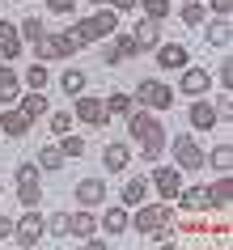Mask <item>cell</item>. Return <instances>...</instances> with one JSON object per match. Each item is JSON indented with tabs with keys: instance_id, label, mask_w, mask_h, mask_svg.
Masks as SVG:
<instances>
[{
	"instance_id": "1",
	"label": "cell",
	"mask_w": 233,
	"mask_h": 250,
	"mask_svg": "<svg viewBox=\"0 0 233 250\" xmlns=\"http://www.w3.org/2000/svg\"><path fill=\"white\" fill-rule=\"evenodd\" d=\"M127 136H131V145H136L131 153H140L144 161H157L169 148L161 119H157V115H144V106H140V110H136V106L127 110Z\"/></svg>"
},
{
	"instance_id": "2",
	"label": "cell",
	"mask_w": 233,
	"mask_h": 250,
	"mask_svg": "<svg viewBox=\"0 0 233 250\" xmlns=\"http://www.w3.org/2000/svg\"><path fill=\"white\" fill-rule=\"evenodd\" d=\"M131 102L148 106V110H169V106H174V89H169L166 81L140 77V85H136V93H131Z\"/></svg>"
},
{
	"instance_id": "3",
	"label": "cell",
	"mask_w": 233,
	"mask_h": 250,
	"mask_svg": "<svg viewBox=\"0 0 233 250\" xmlns=\"http://www.w3.org/2000/svg\"><path fill=\"white\" fill-rule=\"evenodd\" d=\"M13 237H17V246L34 250L47 237V216H39V208H26V216H17V225H13Z\"/></svg>"
},
{
	"instance_id": "4",
	"label": "cell",
	"mask_w": 233,
	"mask_h": 250,
	"mask_svg": "<svg viewBox=\"0 0 233 250\" xmlns=\"http://www.w3.org/2000/svg\"><path fill=\"white\" fill-rule=\"evenodd\" d=\"M166 221H174V208H169L166 199H161V204H148V199H144V204H136V216H131V225H136L144 237L153 233V229H161Z\"/></svg>"
},
{
	"instance_id": "5",
	"label": "cell",
	"mask_w": 233,
	"mask_h": 250,
	"mask_svg": "<svg viewBox=\"0 0 233 250\" xmlns=\"http://www.w3.org/2000/svg\"><path fill=\"white\" fill-rule=\"evenodd\" d=\"M174 166H178L182 174H195V170H204V166H208L204 148L195 145V136H187V132L174 136Z\"/></svg>"
},
{
	"instance_id": "6",
	"label": "cell",
	"mask_w": 233,
	"mask_h": 250,
	"mask_svg": "<svg viewBox=\"0 0 233 250\" xmlns=\"http://www.w3.org/2000/svg\"><path fill=\"white\" fill-rule=\"evenodd\" d=\"M148 187H157V195L166 199V204H174V195L182 191V170L178 166H157L148 174Z\"/></svg>"
},
{
	"instance_id": "7",
	"label": "cell",
	"mask_w": 233,
	"mask_h": 250,
	"mask_svg": "<svg viewBox=\"0 0 233 250\" xmlns=\"http://www.w3.org/2000/svg\"><path fill=\"white\" fill-rule=\"evenodd\" d=\"M72 51H77V47H72V39H68L64 30H60V34H42V39L34 42V55H39L42 64H47V60H68Z\"/></svg>"
},
{
	"instance_id": "8",
	"label": "cell",
	"mask_w": 233,
	"mask_h": 250,
	"mask_svg": "<svg viewBox=\"0 0 233 250\" xmlns=\"http://www.w3.org/2000/svg\"><path fill=\"white\" fill-rule=\"evenodd\" d=\"M72 119H81L85 127H102L106 119V102L102 98H89V93H77V106H72Z\"/></svg>"
},
{
	"instance_id": "9",
	"label": "cell",
	"mask_w": 233,
	"mask_h": 250,
	"mask_svg": "<svg viewBox=\"0 0 233 250\" xmlns=\"http://www.w3.org/2000/svg\"><path fill=\"white\" fill-rule=\"evenodd\" d=\"M30 127H34V119H30L21 106H4V115H0V136H9V140H21Z\"/></svg>"
},
{
	"instance_id": "10",
	"label": "cell",
	"mask_w": 233,
	"mask_h": 250,
	"mask_svg": "<svg viewBox=\"0 0 233 250\" xmlns=\"http://www.w3.org/2000/svg\"><path fill=\"white\" fill-rule=\"evenodd\" d=\"M191 64V51L182 47V42H157V68H166V72H178V68Z\"/></svg>"
},
{
	"instance_id": "11",
	"label": "cell",
	"mask_w": 233,
	"mask_h": 250,
	"mask_svg": "<svg viewBox=\"0 0 233 250\" xmlns=\"http://www.w3.org/2000/svg\"><path fill=\"white\" fill-rule=\"evenodd\" d=\"M187 119H191V127H195V132H212V127H216V123H220L216 106L208 102V93H204V98H195V102H191V110H187Z\"/></svg>"
},
{
	"instance_id": "12",
	"label": "cell",
	"mask_w": 233,
	"mask_h": 250,
	"mask_svg": "<svg viewBox=\"0 0 233 250\" xmlns=\"http://www.w3.org/2000/svg\"><path fill=\"white\" fill-rule=\"evenodd\" d=\"M68 237H77V242H89V237H98V216H93V208L68 212Z\"/></svg>"
},
{
	"instance_id": "13",
	"label": "cell",
	"mask_w": 233,
	"mask_h": 250,
	"mask_svg": "<svg viewBox=\"0 0 233 250\" xmlns=\"http://www.w3.org/2000/svg\"><path fill=\"white\" fill-rule=\"evenodd\" d=\"M178 72H182L178 89L187 93V98H204V93H208V85H212V77H208V68H195V64H187V68H178Z\"/></svg>"
},
{
	"instance_id": "14",
	"label": "cell",
	"mask_w": 233,
	"mask_h": 250,
	"mask_svg": "<svg viewBox=\"0 0 233 250\" xmlns=\"http://www.w3.org/2000/svg\"><path fill=\"white\" fill-rule=\"evenodd\" d=\"M174 204H178L182 212H208V183H182V191L174 195Z\"/></svg>"
},
{
	"instance_id": "15",
	"label": "cell",
	"mask_w": 233,
	"mask_h": 250,
	"mask_svg": "<svg viewBox=\"0 0 233 250\" xmlns=\"http://www.w3.org/2000/svg\"><path fill=\"white\" fill-rule=\"evenodd\" d=\"M72 195H77L81 208H98V204H106V183L102 178H81V183L72 187Z\"/></svg>"
},
{
	"instance_id": "16",
	"label": "cell",
	"mask_w": 233,
	"mask_h": 250,
	"mask_svg": "<svg viewBox=\"0 0 233 250\" xmlns=\"http://www.w3.org/2000/svg\"><path fill=\"white\" fill-rule=\"evenodd\" d=\"M102 166H106V174H123V170L131 166V145L110 140V145L102 148Z\"/></svg>"
},
{
	"instance_id": "17",
	"label": "cell",
	"mask_w": 233,
	"mask_h": 250,
	"mask_svg": "<svg viewBox=\"0 0 233 250\" xmlns=\"http://www.w3.org/2000/svg\"><path fill=\"white\" fill-rule=\"evenodd\" d=\"M26 51V42H21V30L13 21H4L0 17V60H17V55Z\"/></svg>"
},
{
	"instance_id": "18",
	"label": "cell",
	"mask_w": 233,
	"mask_h": 250,
	"mask_svg": "<svg viewBox=\"0 0 233 250\" xmlns=\"http://www.w3.org/2000/svg\"><path fill=\"white\" fill-rule=\"evenodd\" d=\"M131 39H136L140 51H153L157 42H161V21H157V17H140L136 30H131Z\"/></svg>"
},
{
	"instance_id": "19",
	"label": "cell",
	"mask_w": 233,
	"mask_h": 250,
	"mask_svg": "<svg viewBox=\"0 0 233 250\" xmlns=\"http://www.w3.org/2000/svg\"><path fill=\"white\" fill-rule=\"evenodd\" d=\"M17 98H21V77H17L13 68H9V60L0 64V106H17Z\"/></svg>"
},
{
	"instance_id": "20",
	"label": "cell",
	"mask_w": 233,
	"mask_h": 250,
	"mask_svg": "<svg viewBox=\"0 0 233 250\" xmlns=\"http://www.w3.org/2000/svg\"><path fill=\"white\" fill-rule=\"evenodd\" d=\"M229 199H233V178H229V174H220L216 183L208 187V208H216V212H229Z\"/></svg>"
},
{
	"instance_id": "21",
	"label": "cell",
	"mask_w": 233,
	"mask_h": 250,
	"mask_svg": "<svg viewBox=\"0 0 233 250\" xmlns=\"http://www.w3.org/2000/svg\"><path fill=\"white\" fill-rule=\"evenodd\" d=\"M98 225H102L110 237H119V233H127V229H131V212L123 208V204H119V208H106V216H98Z\"/></svg>"
},
{
	"instance_id": "22",
	"label": "cell",
	"mask_w": 233,
	"mask_h": 250,
	"mask_svg": "<svg viewBox=\"0 0 233 250\" xmlns=\"http://www.w3.org/2000/svg\"><path fill=\"white\" fill-rule=\"evenodd\" d=\"M233 42V26H229V17H212V21H208V47H220V51H225V47H229Z\"/></svg>"
},
{
	"instance_id": "23",
	"label": "cell",
	"mask_w": 233,
	"mask_h": 250,
	"mask_svg": "<svg viewBox=\"0 0 233 250\" xmlns=\"http://www.w3.org/2000/svg\"><path fill=\"white\" fill-rule=\"evenodd\" d=\"M89 26H93L98 39H106V34H115V30H119V13L110 9V4H102L98 13H89Z\"/></svg>"
},
{
	"instance_id": "24",
	"label": "cell",
	"mask_w": 233,
	"mask_h": 250,
	"mask_svg": "<svg viewBox=\"0 0 233 250\" xmlns=\"http://www.w3.org/2000/svg\"><path fill=\"white\" fill-rule=\"evenodd\" d=\"M119 199H123V208H136V204H144V199H148V178H140V174H136V178H127Z\"/></svg>"
},
{
	"instance_id": "25",
	"label": "cell",
	"mask_w": 233,
	"mask_h": 250,
	"mask_svg": "<svg viewBox=\"0 0 233 250\" xmlns=\"http://www.w3.org/2000/svg\"><path fill=\"white\" fill-rule=\"evenodd\" d=\"M85 85H89V72H85V68H68L64 77H60V89H64L68 98H77V93H85Z\"/></svg>"
},
{
	"instance_id": "26",
	"label": "cell",
	"mask_w": 233,
	"mask_h": 250,
	"mask_svg": "<svg viewBox=\"0 0 233 250\" xmlns=\"http://www.w3.org/2000/svg\"><path fill=\"white\" fill-rule=\"evenodd\" d=\"M68 39H72V47H93V42H98V34H93V26H89V17H81V21H72V30H64Z\"/></svg>"
},
{
	"instance_id": "27",
	"label": "cell",
	"mask_w": 233,
	"mask_h": 250,
	"mask_svg": "<svg viewBox=\"0 0 233 250\" xmlns=\"http://www.w3.org/2000/svg\"><path fill=\"white\" fill-rule=\"evenodd\" d=\"M17 106H21L30 119H39V115H47V110H51V102H47V93H42V89H30L26 98H17Z\"/></svg>"
},
{
	"instance_id": "28",
	"label": "cell",
	"mask_w": 233,
	"mask_h": 250,
	"mask_svg": "<svg viewBox=\"0 0 233 250\" xmlns=\"http://www.w3.org/2000/svg\"><path fill=\"white\" fill-rule=\"evenodd\" d=\"M64 148L60 145H51V148H39V161H34V166H39L42 174H55V170H64Z\"/></svg>"
},
{
	"instance_id": "29",
	"label": "cell",
	"mask_w": 233,
	"mask_h": 250,
	"mask_svg": "<svg viewBox=\"0 0 233 250\" xmlns=\"http://www.w3.org/2000/svg\"><path fill=\"white\" fill-rule=\"evenodd\" d=\"M182 26H204L208 21V4L204 0H182Z\"/></svg>"
},
{
	"instance_id": "30",
	"label": "cell",
	"mask_w": 233,
	"mask_h": 250,
	"mask_svg": "<svg viewBox=\"0 0 233 250\" xmlns=\"http://www.w3.org/2000/svg\"><path fill=\"white\" fill-rule=\"evenodd\" d=\"M204 161H212L216 174H229L233 170V145H216L212 153H204Z\"/></svg>"
},
{
	"instance_id": "31",
	"label": "cell",
	"mask_w": 233,
	"mask_h": 250,
	"mask_svg": "<svg viewBox=\"0 0 233 250\" xmlns=\"http://www.w3.org/2000/svg\"><path fill=\"white\" fill-rule=\"evenodd\" d=\"M17 199H21V208H39V204H42V183H39V178L17 183Z\"/></svg>"
},
{
	"instance_id": "32",
	"label": "cell",
	"mask_w": 233,
	"mask_h": 250,
	"mask_svg": "<svg viewBox=\"0 0 233 250\" xmlns=\"http://www.w3.org/2000/svg\"><path fill=\"white\" fill-rule=\"evenodd\" d=\"M17 30H21V42H30V47H34V42H39L42 34H47V26H42V17H39V13H30Z\"/></svg>"
},
{
	"instance_id": "33",
	"label": "cell",
	"mask_w": 233,
	"mask_h": 250,
	"mask_svg": "<svg viewBox=\"0 0 233 250\" xmlns=\"http://www.w3.org/2000/svg\"><path fill=\"white\" fill-rule=\"evenodd\" d=\"M136 4H140L144 17H157V21H166L174 13V0H136Z\"/></svg>"
},
{
	"instance_id": "34",
	"label": "cell",
	"mask_w": 233,
	"mask_h": 250,
	"mask_svg": "<svg viewBox=\"0 0 233 250\" xmlns=\"http://www.w3.org/2000/svg\"><path fill=\"white\" fill-rule=\"evenodd\" d=\"M21 81H26L30 89H47V81H51V77H47V64H42V60H34V64L26 68V77H21Z\"/></svg>"
},
{
	"instance_id": "35",
	"label": "cell",
	"mask_w": 233,
	"mask_h": 250,
	"mask_svg": "<svg viewBox=\"0 0 233 250\" xmlns=\"http://www.w3.org/2000/svg\"><path fill=\"white\" fill-rule=\"evenodd\" d=\"M102 102H106V115H127L131 106H136L131 93H110V98H102Z\"/></svg>"
},
{
	"instance_id": "36",
	"label": "cell",
	"mask_w": 233,
	"mask_h": 250,
	"mask_svg": "<svg viewBox=\"0 0 233 250\" xmlns=\"http://www.w3.org/2000/svg\"><path fill=\"white\" fill-rule=\"evenodd\" d=\"M60 148H64V157H72V161H77V157H85V148H89V145H85L81 136L64 132V140H60Z\"/></svg>"
},
{
	"instance_id": "37",
	"label": "cell",
	"mask_w": 233,
	"mask_h": 250,
	"mask_svg": "<svg viewBox=\"0 0 233 250\" xmlns=\"http://www.w3.org/2000/svg\"><path fill=\"white\" fill-rule=\"evenodd\" d=\"M47 115H51V132L55 136L72 132V110H47Z\"/></svg>"
},
{
	"instance_id": "38",
	"label": "cell",
	"mask_w": 233,
	"mask_h": 250,
	"mask_svg": "<svg viewBox=\"0 0 233 250\" xmlns=\"http://www.w3.org/2000/svg\"><path fill=\"white\" fill-rule=\"evenodd\" d=\"M47 233L51 237H68V212H51V216H47Z\"/></svg>"
},
{
	"instance_id": "39",
	"label": "cell",
	"mask_w": 233,
	"mask_h": 250,
	"mask_svg": "<svg viewBox=\"0 0 233 250\" xmlns=\"http://www.w3.org/2000/svg\"><path fill=\"white\" fill-rule=\"evenodd\" d=\"M115 47H119V55H123V60H136V55H140V47H136V39H131V34H119Z\"/></svg>"
},
{
	"instance_id": "40",
	"label": "cell",
	"mask_w": 233,
	"mask_h": 250,
	"mask_svg": "<svg viewBox=\"0 0 233 250\" xmlns=\"http://www.w3.org/2000/svg\"><path fill=\"white\" fill-rule=\"evenodd\" d=\"M216 81H220V89H229V85H233V64H229V55L220 60V68H216Z\"/></svg>"
},
{
	"instance_id": "41",
	"label": "cell",
	"mask_w": 233,
	"mask_h": 250,
	"mask_svg": "<svg viewBox=\"0 0 233 250\" xmlns=\"http://www.w3.org/2000/svg\"><path fill=\"white\" fill-rule=\"evenodd\" d=\"M47 13H77V0H42Z\"/></svg>"
},
{
	"instance_id": "42",
	"label": "cell",
	"mask_w": 233,
	"mask_h": 250,
	"mask_svg": "<svg viewBox=\"0 0 233 250\" xmlns=\"http://www.w3.org/2000/svg\"><path fill=\"white\" fill-rule=\"evenodd\" d=\"M208 9L220 13V17H229V13H233V0H208Z\"/></svg>"
},
{
	"instance_id": "43",
	"label": "cell",
	"mask_w": 233,
	"mask_h": 250,
	"mask_svg": "<svg viewBox=\"0 0 233 250\" xmlns=\"http://www.w3.org/2000/svg\"><path fill=\"white\" fill-rule=\"evenodd\" d=\"M102 60H106V68L123 64V55H119V47H115V42H110V47H106V51H102Z\"/></svg>"
},
{
	"instance_id": "44",
	"label": "cell",
	"mask_w": 233,
	"mask_h": 250,
	"mask_svg": "<svg viewBox=\"0 0 233 250\" xmlns=\"http://www.w3.org/2000/svg\"><path fill=\"white\" fill-rule=\"evenodd\" d=\"M13 216H0V242H9V237H13Z\"/></svg>"
},
{
	"instance_id": "45",
	"label": "cell",
	"mask_w": 233,
	"mask_h": 250,
	"mask_svg": "<svg viewBox=\"0 0 233 250\" xmlns=\"http://www.w3.org/2000/svg\"><path fill=\"white\" fill-rule=\"evenodd\" d=\"M106 4H110L115 13H131V9H136V0H106Z\"/></svg>"
},
{
	"instance_id": "46",
	"label": "cell",
	"mask_w": 233,
	"mask_h": 250,
	"mask_svg": "<svg viewBox=\"0 0 233 250\" xmlns=\"http://www.w3.org/2000/svg\"><path fill=\"white\" fill-rule=\"evenodd\" d=\"M93 4H98V9H102V4H106V0H93Z\"/></svg>"
}]
</instances>
